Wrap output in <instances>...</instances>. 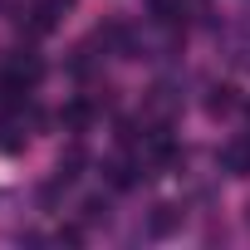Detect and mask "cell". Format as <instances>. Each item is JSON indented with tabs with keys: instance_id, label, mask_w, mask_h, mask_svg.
Here are the masks:
<instances>
[{
	"instance_id": "7a4b0ae2",
	"label": "cell",
	"mask_w": 250,
	"mask_h": 250,
	"mask_svg": "<svg viewBox=\"0 0 250 250\" xmlns=\"http://www.w3.org/2000/svg\"><path fill=\"white\" fill-rule=\"evenodd\" d=\"M226 167H230V172H245V167H250V147H230V152H226Z\"/></svg>"
},
{
	"instance_id": "3957f363",
	"label": "cell",
	"mask_w": 250,
	"mask_h": 250,
	"mask_svg": "<svg viewBox=\"0 0 250 250\" xmlns=\"http://www.w3.org/2000/svg\"><path fill=\"white\" fill-rule=\"evenodd\" d=\"M64 123H69V128H83V123H88V103H74V108H64Z\"/></svg>"
},
{
	"instance_id": "6da1fadb",
	"label": "cell",
	"mask_w": 250,
	"mask_h": 250,
	"mask_svg": "<svg viewBox=\"0 0 250 250\" xmlns=\"http://www.w3.org/2000/svg\"><path fill=\"white\" fill-rule=\"evenodd\" d=\"M177 226H182V211H177V206H157V216H152L147 230H152V235H167V230H177Z\"/></svg>"
}]
</instances>
